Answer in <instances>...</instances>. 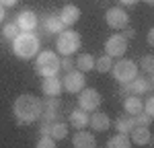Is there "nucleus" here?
Wrapping results in <instances>:
<instances>
[{
	"label": "nucleus",
	"mask_w": 154,
	"mask_h": 148,
	"mask_svg": "<svg viewBox=\"0 0 154 148\" xmlns=\"http://www.w3.org/2000/svg\"><path fill=\"white\" fill-rule=\"evenodd\" d=\"M41 109H43L41 101L33 95H21V97H17L14 105H12V113H14L19 125L37 122L41 117Z\"/></svg>",
	"instance_id": "1"
},
{
	"label": "nucleus",
	"mask_w": 154,
	"mask_h": 148,
	"mask_svg": "<svg viewBox=\"0 0 154 148\" xmlns=\"http://www.w3.org/2000/svg\"><path fill=\"white\" fill-rule=\"evenodd\" d=\"M12 51L21 60H31L39 54V37L33 31H21L12 39Z\"/></svg>",
	"instance_id": "2"
},
{
	"label": "nucleus",
	"mask_w": 154,
	"mask_h": 148,
	"mask_svg": "<svg viewBox=\"0 0 154 148\" xmlns=\"http://www.w3.org/2000/svg\"><path fill=\"white\" fill-rule=\"evenodd\" d=\"M62 68H60V58L56 56V51L45 49L39 51L35 56V72L39 76H56Z\"/></svg>",
	"instance_id": "3"
},
{
	"label": "nucleus",
	"mask_w": 154,
	"mask_h": 148,
	"mask_svg": "<svg viewBox=\"0 0 154 148\" xmlns=\"http://www.w3.org/2000/svg\"><path fill=\"white\" fill-rule=\"evenodd\" d=\"M82 45V39H80V33L72 31V29H64L62 33H58V41H56V49L62 56H72L76 54Z\"/></svg>",
	"instance_id": "4"
},
{
	"label": "nucleus",
	"mask_w": 154,
	"mask_h": 148,
	"mask_svg": "<svg viewBox=\"0 0 154 148\" xmlns=\"http://www.w3.org/2000/svg\"><path fill=\"white\" fill-rule=\"evenodd\" d=\"M111 72H113V78L123 85V82H131L138 76V66L131 60H119L117 64L111 66Z\"/></svg>",
	"instance_id": "5"
},
{
	"label": "nucleus",
	"mask_w": 154,
	"mask_h": 148,
	"mask_svg": "<svg viewBox=\"0 0 154 148\" xmlns=\"http://www.w3.org/2000/svg\"><path fill=\"white\" fill-rule=\"evenodd\" d=\"M78 107L84 111H97L101 107V95H99V91L84 86L82 91L78 93Z\"/></svg>",
	"instance_id": "6"
},
{
	"label": "nucleus",
	"mask_w": 154,
	"mask_h": 148,
	"mask_svg": "<svg viewBox=\"0 0 154 148\" xmlns=\"http://www.w3.org/2000/svg\"><path fill=\"white\" fill-rule=\"evenodd\" d=\"M41 122H56L60 115V107H62V103H60V97H48L41 101Z\"/></svg>",
	"instance_id": "7"
},
{
	"label": "nucleus",
	"mask_w": 154,
	"mask_h": 148,
	"mask_svg": "<svg viewBox=\"0 0 154 148\" xmlns=\"http://www.w3.org/2000/svg\"><path fill=\"white\" fill-rule=\"evenodd\" d=\"M105 23L111 29H125L128 23H130V14L125 11H121L119 6H113L105 12Z\"/></svg>",
	"instance_id": "8"
},
{
	"label": "nucleus",
	"mask_w": 154,
	"mask_h": 148,
	"mask_svg": "<svg viewBox=\"0 0 154 148\" xmlns=\"http://www.w3.org/2000/svg\"><path fill=\"white\" fill-rule=\"evenodd\" d=\"M128 51V39L121 35H111L105 41V54L111 58H123V54Z\"/></svg>",
	"instance_id": "9"
},
{
	"label": "nucleus",
	"mask_w": 154,
	"mask_h": 148,
	"mask_svg": "<svg viewBox=\"0 0 154 148\" xmlns=\"http://www.w3.org/2000/svg\"><path fill=\"white\" fill-rule=\"evenodd\" d=\"M62 88H66L68 93H80L84 88V72L80 70H68L64 80H62Z\"/></svg>",
	"instance_id": "10"
},
{
	"label": "nucleus",
	"mask_w": 154,
	"mask_h": 148,
	"mask_svg": "<svg viewBox=\"0 0 154 148\" xmlns=\"http://www.w3.org/2000/svg\"><path fill=\"white\" fill-rule=\"evenodd\" d=\"M130 88H131V95H144V93H152V88H154L152 74H148V76H136V78L130 82Z\"/></svg>",
	"instance_id": "11"
},
{
	"label": "nucleus",
	"mask_w": 154,
	"mask_h": 148,
	"mask_svg": "<svg viewBox=\"0 0 154 148\" xmlns=\"http://www.w3.org/2000/svg\"><path fill=\"white\" fill-rule=\"evenodd\" d=\"M130 140H131V144H136V146H148L150 140H152L150 128L148 125H134V130L130 132Z\"/></svg>",
	"instance_id": "12"
},
{
	"label": "nucleus",
	"mask_w": 154,
	"mask_h": 148,
	"mask_svg": "<svg viewBox=\"0 0 154 148\" xmlns=\"http://www.w3.org/2000/svg\"><path fill=\"white\" fill-rule=\"evenodd\" d=\"M17 27L21 29V31H33L37 27V23H39V19H37V14L33 11H23V12H19V17H17Z\"/></svg>",
	"instance_id": "13"
},
{
	"label": "nucleus",
	"mask_w": 154,
	"mask_h": 148,
	"mask_svg": "<svg viewBox=\"0 0 154 148\" xmlns=\"http://www.w3.org/2000/svg\"><path fill=\"white\" fill-rule=\"evenodd\" d=\"M72 146L74 148H95L97 138H95V134H91V132L78 130L76 134L72 136Z\"/></svg>",
	"instance_id": "14"
},
{
	"label": "nucleus",
	"mask_w": 154,
	"mask_h": 148,
	"mask_svg": "<svg viewBox=\"0 0 154 148\" xmlns=\"http://www.w3.org/2000/svg\"><path fill=\"white\" fill-rule=\"evenodd\" d=\"M60 21L64 23V27H72V25L78 23V19H80V8L78 6H74V4H66L62 11H60Z\"/></svg>",
	"instance_id": "15"
},
{
	"label": "nucleus",
	"mask_w": 154,
	"mask_h": 148,
	"mask_svg": "<svg viewBox=\"0 0 154 148\" xmlns=\"http://www.w3.org/2000/svg\"><path fill=\"white\" fill-rule=\"evenodd\" d=\"M41 91L48 95V97H60L62 95V80L56 76H43V82H41Z\"/></svg>",
	"instance_id": "16"
},
{
	"label": "nucleus",
	"mask_w": 154,
	"mask_h": 148,
	"mask_svg": "<svg viewBox=\"0 0 154 148\" xmlns=\"http://www.w3.org/2000/svg\"><path fill=\"white\" fill-rule=\"evenodd\" d=\"M88 125L95 130V132H105L111 128V122L107 117V113H101V111H93V115L88 117Z\"/></svg>",
	"instance_id": "17"
},
{
	"label": "nucleus",
	"mask_w": 154,
	"mask_h": 148,
	"mask_svg": "<svg viewBox=\"0 0 154 148\" xmlns=\"http://www.w3.org/2000/svg\"><path fill=\"white\" fill-rule=\"evenodd\" d=\"M43 29H45L48 33H51V35H58V33H62L66 27H64V23L60 21L58 14H48V17H43Z\"/></svg>",
	"instance_id": "18"
},
{
	"label": "nucleus",
	"mask_w": 154,
	"mask_h": 148,
	"mask_svg": "<svg viewBox=\"0 0 154 148\" xmlns=\"http://www.w3.org/2000/svg\"><path fill=\"white\" fill-rule=\"evenodd\" d=\"M125 101H123V109H125V113H130V115H138L140 111H142V99H140V95H128V97H123Z\"/></svg>",
	"instance_id": "19"
},
{
	"label": "nucleus",
	"mask_w": 154,
	"mask_h": 148,
	"mask_svg": "<svg viewBox=\"0 0 154 148\" xmlns=\"http://www.w3.org/2000/svg\"><path fill=\"white\" fill-rule=\"evenodd\" d=\"M70 123H72V128H76V130H84L86 125H88V111H84V109H74L70 113Z\"/></svg>",
	"instance_id": "20"
},
{
	"label": "nucleus",
	"mask_w": 154,
	"mask_h": 148,
	"mask_svg": "<svg viewBox=\"0 0 154 148\" xmlns=\"http://www.w3.org/2000/svg\"><path fill=\"white\" fill-rule=\"evenodd\" d=\"M134 125H136L134 115L125 113V115H119V117H117V122H115V130L121 132V134H130L131 130H134Z\"/></svg>",
	"instance_id": "21"
},
{
	"label": "nucleus",
	"mask_w": 154,
	"mask_h": 148,
	"mask_svg": "<svg viewBox=\"0 0 154 148\" xmlns=\"http://www.w3.org/2000/svg\"><path fill=\"white\" fill-rule=\"evenodd\" d=\"M107 146L109 148H130L131 146L130 134H121V132H117L115 136H111V138L107 140Z\"/></svg>",
	"instance_id": "22"
},
{
	"label": "nucleus",
	"mask_w": 154,
	"mask_h": 148,
	"mask_svg": "<svg viewBox=\"0 0 154 148\" xmlns=\"http://www.w3.org/2000/svg\"><path fill=\"white\" fill-rule=\"evenodd\" d=\"M74 64H76V68H78L80 72H91V70H95V58H93L91 54H80Z\"/></svg>",
	"instance_id": "23"
},
{
	"label": "nucleus",
	"mask_w": 154,
	"mask_h": 148,
	"mask_svg": "<svg viewBox=\"0 0 154 148\" xmlns=\"http://www.w3.org/2000/svg\"><path fill=\"white\" fill-rule=\"evenodd\" d=\"M49 136H51L54 140H64V138L68 136V125L64 122H58V119H56V122L51 123V134Z\"/></svg>",
	"instance_id": "24"
},
{
	"label": "nucleus",
	"mask_w": 154,
	"mask_h": 148,
	"mask_svg": "<svg viewBox=\"0 0 154 148\" xmlns=\"http://www.w3.org/2000/svg\"><path fill=\"white\" fill-rule=\"evenodd\" d=\"M111 66H113V58L111 56L103 54L101 58H95V70H99V72H109Z\"/></svg>",
	"instance_id": "25"
},
{
	"label": "nucleus",
	"mask_w": 154,
	"mask_h": 148,
	"mask_svg": "<svg viewBox=\"0 0 154 148\" xmlns=\"http://www.w3.org/2000/svg\"><path fill=\"white\" fill-rule=\"evenodd\" d=\"M19 33H21V29L17 27V23H6L4 27H2V35L6 37V39H11V41L19 35Z\"/></svg>",
	"instance_id": "26"
},
{
	"label": "nucleus",
	"mask_w": 154,
	"mask_h": 148,
	"mask_svg": "<svg viewBox=\"0 0 154 148\" xmlns=\"http://www.w3.org/2000/svg\"><path fill=\"white\" fill-rule=\"evenodd\" d=\"M140 68H142L146 74H154V56L146 54L142 60H140Z\"/></svg>",
	"instance_id": "27"
},
{
	"label": "nucleus",
	"mask_w": 154,
	"mask_h": 148,
	"mask_svg": "<svg viewBox=\"0 0 154 148\" xmlns=\"http://www.w3.org/2000/svg\"><path fill=\"white\" fill-rule=\"evenodd\" d=\"M37 148H56V140L51 136H39V140L35 142Z\"/></svg>",
	"instance_id": "28"
},
{
	"label": "nucleus",
	"mask_w": 154,
	"mask_h": 148,
	"mask_svg": "<svg viewBox=\"0 0 154 148\" xmlns=\"http://www.w3.org/2000/svg\"><path fill=\"white\" fill-rule=\"evenodd\" d=\"M142 111H144V113H148L150 117H154V97H152V95H148L146 101L142 103Z\"/></svg>",
	"instance_id": "29"
},
{
	"label": "nucleus",
	"mask_w": 154,
	"mask_h": 148,
	"mask_svg": "<svg viewBox=\"0 0 154 148\" xmlns=\"http://www.w3.org/2000/svg\"><path fill=\"white\" fill-rule=\"evenodd\" d=\"M134 119H136V125H150V122H152V117L148 113H144V111H140L138 115H134Z\"/></svg>",
	"instance_id": "30"
},
{
	"label": "nucleus",
	"mask_w": 154,
	"mask_h": 148,
	"mask_svg": "<svg viewBox=\"0 0 154 148\" xmlns=\"http://www.w3.org/2000/svg\"><path fill=\"white\" fill-rule=\"evenodd\" d=\"M72 66H74V62L70 60V56L60 58V68H62V70H66V72H68V70H72Z\"/></svg>",
	"instance_id": "31"
},
{
	"label": "nucleus",
	"mask_w": 154,
	"mask_h": 148,
	"mask_svg": "<svg viewBox=\"0 0 154 148\" xmlns=\"http://www.w3.org/2000/svg\"><path fill=\"white\" fill-rule=\"evenodd\" d=\"M51 123L54 122H41V125H39V136H49L51 134Z\"/></svg>",
	"instance_id": "32"
},
{
	"label": "nucleus",
	"mask_w": 154,
	"mask_h": 148,
	"mask_svg": "<svg viewBox=\"0 0 154 148\" xmlns=\"http://www.w3.org/2000/svg\"><path fill=\"white\" fill-rule=\"evenodd\" d=\"M17 2H19V0H0V4H2L4 8H8V6H14Z\"/></svg>",
	"instance_id": "33"
},
{
	"label": "nucleus",
	"mask_w": 154,
	"mask_h": 148,
	"mask_svg": "<svg viewBox=\"0 0 154 148\" xmlns=\"http://www.w3.org/2000/svg\"><path fill=\"white\" fill-rule=\"evenodd\" d=\"M134 35H136V31H134V29H125V31L121 33V37H125V39H131Z\"/></svg>",
	"instance_id": "34"
},
{
	"label": "nucleus",
	"mask_w": 154,
	"mask_h": 148,
	"mask_svg": "<svg viewBox=\"0 0 154 148\" xmlns=\"http://www.w3.org/2000/svg\"><path fill=\"white\" fill-rule=\"evenodd\" d=\"M146 39H148V45H154V29L148 31V37H146Z\"/></svg>",
	"instance_id": "35"
},
{
	"label": "nucleus",
	"mask_w": 154,
	"mask_h": 148,
	"mask_svg": "<svg viewBox=\"0 0 154 148\" xmlns=\"http://www.w3.org/2000/svg\"><path fill=\"white\" fill-rule=\"evenodd\" d=\"M4 14H6V11H4V6H2V4H0V23H2V21H4Z\"/></svg>",
	"instance_id": "36"
},
{
	"label": "nucleus",
	"mask_w": 154,
	"mask_h": 148,
	"mask_svg": "<svg viewBox=\"0 0 154 148\" xmlns=\"http://www.w3.org/2000/svg\"><path fill=\"white\" fill-rule=\"evenodd\" d=\"M119 2H121V4H128V6H130V4H134L136 0H119Z\"/></svg>",
	"instance_id": "37"
},
{
	"label": "nucleus",
	"mask_w": 154,
	"mask_h": 148,
	"mask_svg": "<svg viewBox=\"0 0 154 148\" xmlns=\"http://www.w3.org/2000/svg\"><path fill=\"white\" fill-rule=\"evenodd\" d=\"M144 2H146V4H152V2H154V0H144Z\"/></svg>",
	"instance_id": "38"
}]
</instances>
